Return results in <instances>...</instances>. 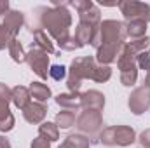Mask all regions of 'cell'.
Masks as SVG:
<instances>
[{"mask_svg":"<svg viewBox=\"0 0 150 148\" xmlns=\"http://www.w3.org/2000/svg\"><path fill=\"white\" fill-rule=\"evenodd\" d=\"M126 35L131 40L147 37V23L140 21V19H133V21H126Z\"/></svg>","mask_w":150,"mask_h":148,"instance_id":"17","label":"cell"},{"mask_svg":"<svg viewBox=\"0 0 150 148\" xmlns=\"http://www.w3.org/2000/svg\"><path fill=\"white\" fill-rule=\"evenodd\" d=\"M79 21L87 23V25H93V26H98V25L101 23V11L93 4L89 9L79 12Z\"/></svg>","mask_w":150,"mask_h":148,"instance_id":"22","label":"cell"},{"mask_svg":"<svg viewBox=\"0 0 150 148\" xmlns=\"http://www.w3.org/2000/svg\"><path fill=\"white\" fill-rule=\"evenodd\" d=\"M91 147V140L86 134L75 132V134H68L65 138V141L59 145V148H89Z\"/></svg>","mask_w":150,"mask_h":148,"instance_id":"18","label":"cell"},{"mask_svg":"<svg viewBox=\"0 0 150 148\" xmlns=\"http://www.w3.org/2000/svg\"><path fill=\"white\" fill-rule=\"evenodd\" d=\"M0 99H4L7 103H12V89H9L2 82H0Z\"/></svg>","mask_w":150,"mask_h":148,"instance_id":"28","label":"cell"},{"mask_svg":"<svg viewBox=\"0 0 150 148\" xmlns=\"http://www.w3.org/2000/svg\"><path fill=\"white\" fill-rule=\"evenodd\" d=\"M126 38V23L117 19L101 21L91 40V45L96 49V63L110 66V63L117 61Z\"/></svg>","mask_w":150,"mask_h":148,"instance_id":"2","label":"cell"},{"mask_svg":"<svg viewBox=\"0 0 150 148\" xmlns=\"http://www.w3.org/2000/svg\"><path fill=\"white\" fill-rule=\"evenodd\" d=\"M149 54H150V47H149Z\"/></svg>","mask_w":150,"mask_h":148,"instance_id":"35","label":"cell"},{"mask_svg":"<svg viewBox=\"0 0 150 148\" xmlns=\"http://www.w3.org/2000/svg\"><path fill=\"white\" fill-rule=\"evenodd\" d=\"M110 78H112V68L107 66V65H100L98 63V66L94 70V75H93V80L103 84V82H108Z\"/></svg>","mask_w":150,"mask_h":148,"instance_id":"24","label":"cell"},{"mask_svg":"<svg viewBox=\"0 0 150 148\" xmlns=\"http://www.w3.org/2000/svg\"><path fill=\"white\" fill-rule=\"evenodd\" d=\"M140 148H142V147H140Z\"/></svg>","mask_w":150,"mask_h":148,"instance_id":"36","label":"cell"},{"mask_svg":"<svg viewBox=\"0 0 150 148\" xmlns=\"http://www.w3.org/2000/svg\"><path fill=\"white\" fill-rule=\"evenodd\" d=\"M56 105L61 106L63 110H79L80 108V94L79 92H61L54 98Z\"/></svg>","mask_w":150,"mask_h":148,"instance_id":"13","label":"cell"},{"mask_svg":"<svg viewBox=\"0 0 150 148\" xmlns=\"http://www.w3.org/2000/svg\"><path fill=\"white\" fill-rule=\"evenodd\" d=\"M9 115H11L9 103H7V101H4V99H0V120H2V118H5V117H9Z\"/></svg>","mask_w":150,"mask_h":148,"instance_id":"32","label":"cell"},{"mask_svg":"<svg viewBox=\"0 0 150 148\" xmlns=\"http://www.w3.org/2000/svg\"><path fill=\"white\" fill-rule=\"evenodd\" d=\"M38 136L47 140L49 143H54L59 140V129L54 122H42L38 125Z\"/></svg>","mask_w":150,"mask_h":148,"instance_id":"20","label":"cell"},{"mask_svg":"<svg viewBox=\"0 0 150 148\" xmlns=\"http://www.w3.org/2000/svg\"><path fill=\"white\" fill-rule=\"evenodd\" d=\"M96 66H98V63H96V58H93V56L75 58L70 63V68H68V78H67L68 91L70 92H79L80 85H82V82L86 78L93 80Z\"/></svg>","mask_w":150,"mask_h":148,"instance_id":"3","label":"cell"},{"mask_svg":"<svg viewBox=\"0 0 150 148\" xmlns=\"http://www.w3.org/2000/svg\"><path fill=\"white\" fill-rule=\"evenodd\" d=\"M136 65H138V68L149 72L150 70V54H149V51H145V52H142V54L136 56Z\"/></svg>","mask_w":150,"mask_h":148,"instance_id":"26","label":"cell"},{"mask_svg":"<svg viewBox=\"0 0 150 148\" xmlns=\"http://www.w3.org/2000/svg\"><path fill=\"white\" fill-rule=\"evenodd\" d=\"M143 85L150 89V70L147 72V73H145V82H143Z\"/></svg>","mask_w":150,"mask_h":148,"instance_id":"34","label":"cell"},{"mask_svg":"<svg viewBox=\"0 0 150 148\" xmlns=\"http://www.w3.org/2000/svg\"><path fill=\"white\" fill-rule=\"evenodd\" d=\"M7 49H9V56L12 58V61L26 63V52H25V49H23V45H21V42L18 38H12Z\"/></svg>","mask_w":150,"mask_h":148,"instance_id":"23","label":"cell"},{"mask_svg":"<svg viewBox=\"0 0 150 148\" xmlns=\"http://www.w3.org/2000/svg\"><path fill=\"white\" fill-rule=\"evenodd\" d=\"M25 25V14L14 9H9L7 12L0 14V28L5 30L12 38H18L19 30Z\"/></svg>","mask_w":150,"mask_h":148,"instance_id":"10","label":"cell"},{"mask_svg":"<svg viewBox=\"0 0 150 148\" xmlns=\"http://www.w3.org/2000/svg\"><path fill=\"white\" fill-rule=\"evenodd\" d=\"M26 63L28 66L33 70V73L38 75L40 78H47L49 77V54L44 52L42 49H38L37 45H30L28 52H26Z\"/></svg>","mask_w":150,"mask_h":148,"instance_id":"7","label":"cell"},{"mask_svg":"<svg viewBox=\"0 0 150 148\" xmlns=\"http://www.w3.org/2000/svg\"><path fill=\"white\" fill-rule=\"evenodd\" d=\"M12 103H14L16 108L25 110V108L32 103L30 89L25 87V85H16V87H12Z\"/></svg>","mask_w":150,"mask_h":148,"instance_id":"15","label":"cell"},{"mask_svg":"<svg viewBox=\"0 0 150 148\" xmlns=\"http://www.w3.org/2000/svg\"><path fill=\"white\" fill-rule=\"evenodd\" d=\"M75 127L80 134H86L91 143L98 140L100 132L103 131V115L100 110H82L77 115Z\"/></svg>","mask_w":150,"mask_h":148,"instance_id":"5","label":"cell"},{"mask_svg":"<svg viewBox=\"0 0 150 148\" xmlns=\"http://www.w3.org/2000/svg\"><path fill=\"white\" fill-rule=\"evenodd\" d=\"M23 111V117L28 124H42L45 115H47V106L44 103H38V101H32Z\"/></svg>","mask_w":150,"mask_h":148,"instance_id":"12","label":"cell"},{"mask_svg":"<svg viewBox=\"0 0 150 148\" xmlns=\"http://www.w3.org/2000/svg\"><path fill=\"white\" fill-rule=\"evenodd\" d=\"M0 148H12L11 147V141L5 136H0Z\"/></svg>","mask_w":150,"mask_h":148,"instance_id":"33","label":"cell"},{"mask_svg":"<svg viewBox=\"0 0 150 148\" xmlns=\"http://www.w3.org/2000/svg\"><path fill=\"white\" fill-rule=\"evenodd\" d=\"M30 148H51V143H49L47 140H44V138L37 136V138L30 143Z\"/></svg>","mask_w":150,"mask_h":148,"instance_id":"31","label":"cell"},{"mask_svg":"<svg viewBox=\"0 0 150 148\" xmlns=\"http://www.w3.org/2000/svg\"><path fill=\"white\" fill-rule=\"evenodd\" d=\"M119 9L126 18V21L140 19V21H145L147 25L150 23V4L126 0V2H119Z\"/></svg>","mask_w":150,"mask_h":148,"instance_id":"8","label":"cell"},{"mask_svg":"<svg viewBox=\"0 0 150 148\" xmlns=\"http://www.w3.org/2000/svg\"><path fill=\"white\" fill-rule=\"evenodd\" d=\"M49 77L52 78V80H63L65 77H67V68L63 66V65H52L51 68H49Z\"/></svg>","mask_w":150,"mask_h":148,"instance_id":"25","label":"cell"},{"mask_svg":"<svg viewBox=\"0 0 150 148\" xmlns=\"http://www.w3.org/2000/svg\"><path fill=\"white\" fill-rule=\"evenodd\" d=\"M98 141L105 147H129L136 141V132L131 125H110L100 132Z\"/></svg>","mask_w":150,"mask_h":148,"instance_id":"4","label":"cell"},{"mask_svg":"<svg viewBox=\"0 0 150 148\" xmlns=\"http://www.w3.org/2000/svg\"><path fill=\"white\" fill-rule=\"evenodd\" d=\"M80 108L82 110H103L105 108V96L96 89H89L80 94Z\"/></svg>","mask_w":150,"mask_h":148,"instance_id":"11","label":"cell"},{"mask_svg":"<svg viewBox=\"0 0 150 148\" xmlns=\"http://www.w3.org/2000/svg\"><path fill=\"white\" fill-rule=\"evenodd\" d=\"M30 94H32V98H33V101H38V103H44L45 105V101L51 98V89L44 84V82H32L30 84Z\"/></svg>","mask_w":150,"mask_h":148,"instance_id":"19","label":"cell"},{"mask_svg":"<svg viewBox=\"0 0 150 148\" xmlns=\"http://www.w3.org/2000/svg\"><path fill=\"white\" fill-rule=\"evenodd\" d=\"M11 40H12V37H11L5 30H2V28H0V51H4L5 47H9Z\"/></svg>","mask_w":150,"mask_h":148,"instance_id":"29","label":"cell"},{"mask_svg":"<svg viewBox=\"0 0 150 148\" xmlns=\"http://www.w3.org/2000/svg\"><path fill=\"white\" fill-rule=\"evenodd\" d=\"M127 106L131 113L134 115H142L150 108V89L145 85H140L136 87L131 94H129V99H127Z\"/></svg>","mask_w":150,"mask_h":148,"instance_id":"9","label":"cell"},{"mask_svg":"<svg viewBox=\"0 0 150 148\" xmlns=\"http://www.w3.org/2000/svg\"><path fill=\"white\" fill-rule=\"evenodd\" d=\"M117 66L120 70V84L126 87H131L136 84L138 78V65H136V54L124 44L119 58H117Z\"/></svg>","mask_w":150,"mask_h":148,"instance_id":"6","label":"cell"},{"mask_svg":"<svg viewBox=\"0 0 150 148\" xmlns=\"http://www.w3.org/2000/svg\"><path fill=\"white\" fill-rule=\"evenodd\" d=\"M75 120H77L75 110H61L56 113L54 124L58 125V129H70L72 125H75Z\"/></svg>","mask_w":150,"mask_h":148,"instance_id":"21","label":"cell"},{"mask_svg":"<svg viewBox=\"0 0 150 148\" xmlns=\"http://www.w3.org/2000/svg\"><path fill=\"white\" fill-rule=\"evenodd\" d=\"M136 141H140L142 148H150V129H145Z\"/></svg>","mask_w":150,"mask_h":148,"instance_id":"30","label":"cell"},{"mask_svg":"<svg viewBox=\"0 0 150 148\" xmlns=\"http://www.w3.org/2000/svg\"><path fill=\"white\" fill-rule=\"evenodd\" d=\"M98 26H100V25H98ZM98 26H93V25H87V23L79 21V25H77V28H75L74 37H75V40L80 44V47L91 44V40H93V37H94V32H96Z\"/></svg>","mask_w":150,"mask_h":148,"instance_id":"14","label":"cell"},{"mask_svg":"<svg viewBox=\"0 0 150 148\" xmlns=\"http://www.w3.org/2000/svg\"><path fill=\"white\" fill-rule=\"evenodd\" d=\"M72 21L74 19L68 11V2H52L51 5H40L32 11V21L28 23V30L30 33L44 30L59 45L70 37Z\"/></svg>","mask_w":150,"mask_h":148,"instance_id":"1","label":"cell"},{"mask_svg":"<svg viewBox=\"0 0 150 148\" xmlns=\"http://www.w3.org/2000/svg\"><path fill=\"white\" fill-rule=\"evenodd\" d=\"M59 47H61L63 51H75V49H80V44L75 40L74 35H70V37L63 42V44H59Z\"/></svg>","mask_w":150,"mask_h":148,"instance_id":"27","label":"cell"},{"mask_svg":"<svg viewBox=\"0 0 150 148\" xmlns=\"http://www.w3.org/2000/svg\"><path fill=\"white\" fill-rule=\"evenodd\" d=\"M32 35H33V42H32L33 45H37L38 49H42V51L47 52V54H58L52 38L49 37L44 30H37V32H33Z\"/></svg>","mask_w":150,"mask_h":148,"instance_id":"16","label":"cell"}]
</instances>
